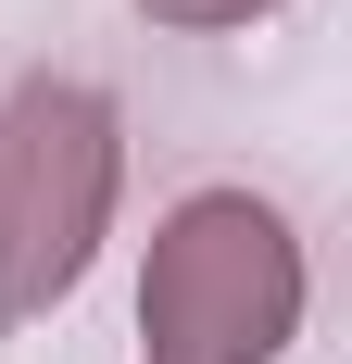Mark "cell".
<instances>
[{"label":"cell","mask_w":352,"mask_h":364,"mask_svg":"<svg viewBox=\"0 0 352 364\" xmlns=\"http://www.w3.org/2000/svg\"><path fill=\"white\" fill-rule=\"evenodd\" d=\"M302 301H315V264L277 201L189 188L139 264V364H277L302 339Z\"/></svg>","instance_id":"1"},{"label":"cell","mask_w":352,"mask_h":364,"mask_svg":"<svg viewBox=\"0 0 352 364\" xmlns=\"http://www.w3.org/2000/svg\"><path fill=\"white\" fill-rule=\"evenodd\" d=\"M126 188V113L88 75H26L0 101V327H38L88 289Z\"/></svg>","instance_id":"2"},{"label":"cell","mask_w":352,"mask_h":364,"mask_svg":"<svg viewBox=\"0 0 352 364\" xmlns=\"http://www.w3.org/2000/svg\"><path fill=\"white\" fill-rule=\"evenodd\" d=\"M164 38H227V26H252V13H277V0H139Z\"/></svg>","instance_id":"3"}]
</instances>
